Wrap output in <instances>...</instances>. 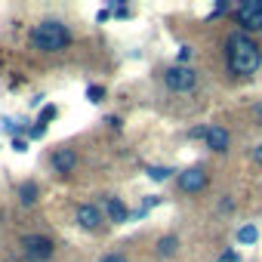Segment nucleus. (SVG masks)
Wrapping results in <instances>:
<instances>
[{"label": "nucleus", "instance_id": "nucleus-1", "mask_svg": "<svg viewBox=\"0 0 262 262\" xmlns=\"http://www.w3.org/2000/svg\"><path fill=\"white\" fill-rule=\"evenodd\" d=\"M225 50H228V71L234 77H253L259 71V65H262V47L250 34H244V31L228 34Z\"/></svg>", "mask_w": 262, "mask_h": 262}, {"label": "nucleus", "instance_id": "nucleus-2", "mask_svg": "<svg viewBox=\"0 0 262 262\" xmlns=\"http://www.w3.org/2000/svg\"><path fill=\"white\" fill-rule=\"evenodd\" d=\"M31 40H34V47L37 50H43V53H62L65 47H68V40H71V34H68V28L62 25V22H40L34 31H31Z\"/></svg>", "mask_w": 262, "mask_h": 262}, {"label": "nucleus", "instance_id": "nucleus-3", "mask_svg": "<svg viewBox=\"0 0 262 262\" xmlns=\"http://www.w3.org/2000/svg\"><path fill=\"white\" fill-rule=\"evenodd\" d=\"M164 83L173 90V93H191L198 86V71L188 68V65H173L164 71Z\"/></svg>", "mask_w": 262, "mask_h": 262}, {"label": "nucleus", "instance_id": "nucleus-4", "mask_svg": "<svg viewBox=\"0 0 262 262\" xmlns=\"http://www.w3.org/2000/svg\"><path fill=\"white\" fill-rule=\"evenodd\" d=\"M234 22L244 31H262V0H244L234 10Z\"/></svg>", "mask_w": 262, "mask_h": 262}, {"label": "nucleus", "instance_id": "nucleus-5", "mask_svg": "<svg viewBox=\"0 0 262 262\" xmlns=\"http://www.w3.org/2000/svg\"><path fill=\"white\" fill-rule=\"evenodd\" d=\"M22 250H25V256L31 262H43V259L53 256V241L43 237V234H25L22 237Z\"/></svg>", "mask_w": 262, "mask_h": 262}, {"label": "nucleus", "instance_id": "nucleus-6", "mask_svg": "<svg viewBox=\"0 0 262 262\" xmlns=\"http://www.w3.org/2000/svg\"><path fill=\"white\" fill-rule=\"evenodd\" d=\"M179 188L185 194H201L207 188V170L204 167H188L179 173Z\"/></svg>", "mask_w": 262, "mask_h": 262}, {"label": "nucleus", "instance_id": "nucleus-7", "mask_svg": "<svg viewBox=\"0 0 262 262\" xmlns=\"http://www.w3.org/2000/svg\"><path fill=\"white\" fill-rule=\"evenodd\" d=\"M207 148L210 151H216V155H222V151H228V142H231V136H228V129L225 126H219V123H210V129H207Z\"/></svg>", "mask_w": 262, "mask_h": 262}, {"label": "nucleus", "instance_id": "nucleus-8", "mask_svg": "<svg viewBox=\"0 0 262 262\" xmlns=\"http://www.w3.org/2000/svg\"><path fill=\"white\" fill-rule=\"evenodd\" d=\"M77 225L86 228V231H96L102 225V210L96 204H80L77 207Z\"/></svg>", "mask_w": 262, "mask_h": 262}, {"label": "nucleus", "instance_id": "nucleus-9", "mask_svg": "<svg viewBox=\"0 0 262 262\" xmlns=\"http://www.w3.org/2000/svg\"><path fill=\"white\" fill-rule=\"evenodd\" d=\"M77 167V155L71 148H56L53 151V170L56 173H71Z\"/></svg>", "mask_w": 262, "mask_h": 262}, {"label": "nucleus", "instance_id": "nucleus-10", "mask_svg": "<svg viewBox=\"0 0 262 262\" xmlns=\"http://www.w3.org/2000/svg\"><path fill=\"white\" fill-rule=\"evenodd\" d=\"M105 213H108V219H111L114 225H120V222L129 219V210H126V204H123L120 198H105Z\"/></svg>", "mask_w": 262, "mask_h": 262}, {"label": "nucleus", "instance_id": "nucleus-11", "mask_svg": "<svg viewBox=\"0 0 262 262\" xmlns=\"http://www.w3.org/2000/svg\"><path fill=\"white\" fill-rule=\"evenodd\" d=\"M176 250H179V237H176V234H164V237L158 241V256H161V259L176 256Z\"/></svg>", "mask_w": 262, "mask_h": 262}, {"label": "nucleus", "instance_id": "nucleus-12", "mask_svg": "<svg viewBox=\"0 0 262 262\" xmlns=\"http://www.w3.org/2000/svg\"><path fill=\"white\" fill-rule=\"evenodd\" d=\"M37 198H40V188H37L34 182L19 185V201H22V207H34V204H37Z\"/></svg>", "mask_w": 262, "mask_h": 262}, {"label": "nucleus", "instance_id": "nucleus-13", "mask_svg": "<svg viewBox=\"0 0 262 262\" xmlns=\"http://www.w3.org/2000/svg\"><path fill=\"white\" fill-rule=\"evenodd\" d=\"M259 241V228L256 225H241L237 228V244L241 247H250V244H256Z\"/></svg>", "mask_w": 262, "mask_h": 262}, {"label": "nucleus", "instance_id": "nucleus-14", "mask_svg": "<svg viewBox=\"0 0 262 262\" xmlns=\"http://www.w3.org/2000/svg\"><path fill=\"white\" fill-rule=\"evenodd\" d=\"M145 173H148V179H155V182H167V179L173 176V170H170V167H148Z\"/></svg>", "mask_w": 262, "mask_h": 262}, {"label": "nucleus", "instance_id": "nucleus-15", "mask_svg": "<svg viewBox=\"0 0 262 262\" xmlns=\"http://www.w3.org/2000/svg\"><path fill=\"white\" fill-rule=\"evenodd\" d=\"M86 99H90V102H102V99H105V90L93 83V86H86Z\"/></svg>", "mask_w": 262, "mask_h": 262}, {"label": "nucleus", "instance_id": "nucleus-16", "mask_svg": "<svg viewBox=\"0 0 262 262\" xmlns=\"http://www.w3.org/2000/svg\"><path fill=\"white\" fill-rule=\"evenodd\" d=\"M158 201H161V198H155V194H151V198H145V204H142V207H139V210H136V216H139V219H142V216H145V213H148V210H151V207H158Z\"/></svg>", "mask_w": 262, "mask_h": 262}, {"label": "nucleus", "instance_id": "nucleus-17", "mask_svg": "<svg viewBox=\"0 0 262 262\" xmlns=\"http://www.w3.org/2000/svg\"><path fill=\"white\" fill-rule=\"evenodd\" d=\"M222 13H228V0H219V4L213 7V13H210V19H216V16H222Z\"/></svg>", "mask_w": 262, "mask_h": 262}, {"label": "nucleus", "instance_id": "nucleus-18", "mask_svg": "<svg viewBox=\"0 0 262 262\" xmlns=\"http://www.w3.org/2000/svg\"><path fill=\"white\" fill-rule=\"evenodd\" d=\"M28 133H31L34 139H40V136L47 133V123H37V126H31V129H28Z\"/></svg>", "mask_w": 262, "mask_h": 262}, {"label": "nucleus", "instance_id": "nucleus-19", "mask_svg": "<svg viewBox=\"0 0 262 262\" xmlns=\"http://www.w3.org/2000/svg\"><path fill=\"white\" fill-rule=\"evenodd\" d=\"M231 210H234V201H231V198L219 201V213H231Z\"/></svg>", "mask_w": 262, "mask_h": 262}, {"label": "nucleus", "instance_id": "nucleus-20", "mask_svg": "<svg viewBox=\"0 0 262 262\" xmlns=\"http://www.w3.org/2000/svg\"><path fill=\"white\" fill-rule=\"evenodd\" d=\"M207 129H210V126H194V129H191V139H207Z\"/></svg>", "mask_w": 262, "mask_h": 262}, {"label": "nucleus", "instance_id": "nucleus-21", "mask_svg": "<svg viewBox=\"0 0 262 262\" xmlns=\"http://www.w3.org/2000/svg\"><path fill=\"white\" fill-rule=\"evenodd\" d=\"M53 117H56V108H53V105H47V108H43V117H40V123H47V120H53Z\"/></svg>", "mask_w": 262, "mask_h": 262}, {"label": "nucleus", "instance_id": "nucleus-22", "mask_svg": "<svg viewBox=\"0 0 262 262\" xmlns=\"http://www.w3.org/2000/svg\"><path fill=\"white\" fill-rule=\"evenodd\" d=\"M250 158H253V164H259V167H262V145H256V148L250 151Z\"/></svg>", "mask_w": 262, "mask_h": 262}, {"label": "nucleus", "instance_id": "nucleus-23", "mask_svg": "<svg viewBox=\"0 0 262 262\" xmlns=\"http://www.w3.org/2000/svg\"><path fill=\"white\" fill-rule=\"evenodd\" d=\"M102 262H126V256H123V253H108Z\"/></svg>", "mask_w": 262, "mask_h": 262}, {"label": "nucleus", "instance_id": "nucleus-24", "mask_svg": "<svg viewBox=\"0 0 262 262\" xmlns=\"http://www.w3.org/2000/svg\"><path fill=\"white\" fill-rule=\"evenodd\" d=\"M191 59V47H179V62H188Z\"/></svg>", "mask_w": 262, "mask_h": 262}, {"label": "nucleus", "instance_id": "nucleus-25", "mask_svg": "<svg viewBox=\"0 0 262 262\" xmlns=\"http://www.w3.org/2000/svg\"><path fill=\"white\" fill-rule=\"evenodd\" d=\"M13 151H19V155H22V151H28V145H25L22 139H16V136H13Z\"/></svg>", "mask_w": 262, "mask_h": 262}, {"label": "nucleus", "instance_id": "nucleus-26", "mask_svg": "<svg viewBox=\"0 0 262 262\" xmlns=\"http://www.w3.org/2000/svg\"><path fill=\"white\" fill-rule=\"evenodd\" d=\"M219 262H237V253H234V250H228V253H222V256H219Z\"/></svg>", "mask_w": 262, "mask_h": 262}, {"label": "nucleus", "instance_id": "nucleus-27", "mask_svg": "<svg viewBox=\"0 0 262 262\" xmlns=\"http://www.w3.org/2000/svg\"><path fill=\"white\" fill-rule=\"evenodd\" d=\"M253 114H256V120L262 123V105H253Z\"/></svg>", "mask_w": 262, "mask_h": 262}]
</instances>
